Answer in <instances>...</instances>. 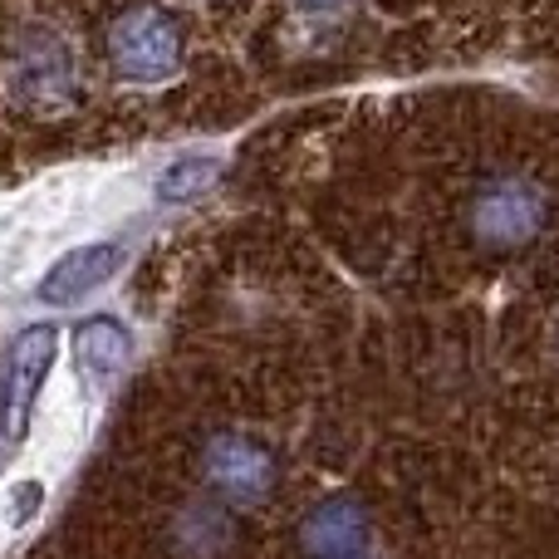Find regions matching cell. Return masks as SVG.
Returning <instances> with one entry per match:
<instances>
[{
    "instance_id": "obj_1",
    "label": "cell",
    "mask_w": 559,
    "mask_h": 559,
    "mask_svg": "<svg viewBox=\"0 0 559 559\" xmlns=\"http://www.w3.org/2000/svg\"><path fill=\"white\" fill-rule=\"evenodd\" d=\"M550 212H555L550 187L525 173H506L472 192V202H466V231H472V241L481 251L506 255V251L531 246L545 231Z\"/></svg>"
},
{
    "instance_id": "obj_2",
    "label": "cell",
    "mask_w": 559,
    "mask_h": 559,
    "mask_svg": "<svg viewBox=\"0 0 559 559\" xmlns=\"http://www.w3.org/2000/svg\"><path fill=\"white\" fill-rule=\"evenodd\" d=\"M108 64L128 84H167L182 69V25L163 5H133L108 25Z\"/></svg>"
},
{
    "instance_id": "obj_3",
    "label": "cell",
    "mask_w": 559,
    "mask_h": 559,
    "mask_svg": "<svg viewBox=\"0 0 559 559\" xmlns=\"http://www.w3.org/2000/svg\"><path fill=\"white\" fill-rule=\"evenodd\" d=\"M197 466H202V481L231 506H261L280 486V462L271 442L236 432V427L206 437L202 452H197Z\"/></svg>"
},
{
    "instance_id": "obj_4",
    "label": "cell",
    "mask_w": 559,
    "mask_h": 559,
    "mask_svg": "<svg viewBox=\"0 0 559 559\" xmlns=\"http://www.w3.org/2000/svg\"><path fill=\"white\" fill-rule=\"evenodd\" d=\"M59 358V329L35 319L25 324L5 348V364H0V437L20 442L35 413V397L45 393V378L55 373Z\"/></svg>"
},
{
    "instance_id": "obj_5",
    "label": "cell",
    "mask_w": 559,
    "mask_h": 559,
    "mask_svg": "<svg viewBox=\"0 0 559 559\" xmlns=\"http://www.w3.org/2000/svg\"><path fill=\"white\" fill-rule=\"evenodd\" d=\"M10 94L35 114L69 108L74 98V55L49 29H20L10 45Z\"/></svg>"
},
{
    "instance_id": "obj_6",
    "label": "cell",
    "mask_w": 559,
    "mask_h": 559,
    "mask_svg": "<svg viewBox=\"0 0 559 559\" xmlns=\"http://www.w3.org/2000/svg\"><path fill=\"white\" fill-rule=\"evenodd\" d=\"M123 261H128V251L118 241L74 246V251H64L45 275H39L35 299H39V305H49V309H69V305H79L84 295L104 289L108 280L123 271Z\"/></svg>"
},
{
    "instance_id": "obj_7",
    "label": "cell",
    "mask_w": 559,
    "mask_h": 559,
    "mask_svg": "<svg viewBox=\"0 0 559 559\" xmlns=\"http://www.w3.org/2000/svg\"><path fill=\"white\" fill-rule=\"evenodd\" d=\"M299 550L305 559H344L373 550V521L358 496H329L299 521Z\"/></svg>"
},
{
    "instance_id": "obj_8",
    "label": "cell",
    "mask_w": 559,
    "mask_h": 559,
    "mask_svg": "<svg viewBox=\"0 0 559 559\" xmlns=\"http://www.w3.org/2000/svg\"><path fill=\"white\" fill-rule=\"evenodd\" d=\"M74 358H79L84 383L108 388L128 368V358H133V334L123 329V319L94 314V319H84V324L74 329Z\"/></svg>"
},
{
    "instance_id": "obj_9",
    "label": "cell",
    "mask_w": 559,
    "mask_h": 559,
    "mask_svg": "<svg viewBox=\"0 0 559 559\" xmlns=\"http://www.w3.org/2000/svg\"><path fill=\"white\" fill-rule=\"evenodd\" d=\"M167 545L177 559H226L236 550V521L212 501H192L173 515Z\"/></svg>"
},
{
    "instance_id": "obj_10",
    "label": "cell",
    "mask_w": 559,
    "mask_h": 559,
    "mask_svg": "<svg viewBox=\"0 0 559 559\" xmlns=\"http://www.w3.org/2000/svg\"><path fill=\"white\" fill-rule=\"evenodd\" d=\"M216 177H222V157L192 153V157H177V163H167L153 192H157V202L182 206V202H197L202 192H212Z\"/></svg>"
},
{
    "instance_id": "obj_11",
    "label": "cell",
    "mask_w": 559,
    "mask_h": 559,
    "mask_svg": "<svg viewBox=\"0 0 559 559\" xmlns=\"http://www.w3.org/2000/svg\"><path fill=\"white\" fill-rule=\"evenodd\" d=\"M39 506H45V486L39 481H15L5 491V501H0V525H5V531H25V525L39 515Z\"/></svg>"
},
{
    "instance_id": "obj_12",
    "label": "cell",
    "mask_w": 559,
    "mask_h": 559,
    "mask_svg": "<svg viewBox=\"0 0 559 559\" xmlns=\"http://www.w3.org/2000/svg\"><path fill=\"white\" fill-rule=\"evenodd\" d=\"M299 10H338V5H348V0H295Z\"/></svg>"
},
{
    "instance_id": "obj_13",
    "label": "cell",
    "mask_w": 559,
    "mask_h": 559,
    "mask_svg": "<svg viewBox=\"0 0 559 559\" xmlns=\"http://www.w3.org/2000/svg\"><path fill=\"white\" fill-rule=\"evenodd\" d=\"M344 559H378L373 550H358V555H344Z\"/></svg>"
}]
</instances>
